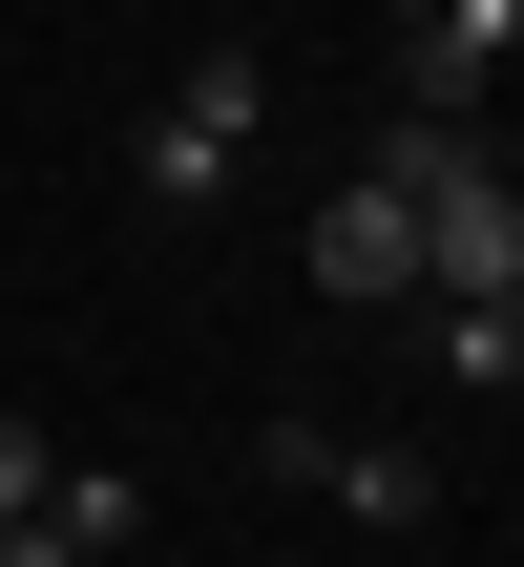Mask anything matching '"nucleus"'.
<instances>
[{"instance_id":"39448f33","label":"nucleus","mask_w":524,"mask_h":567,"mask_svg":"<svg viewBox=\"0 0 524 567\" xmlns=\"http://www.w3.org/2000/svg\"><path fill=\"white\" fill-rule=\"evenodd\" d=\"M420 358H441L462 400H504L524 379V295H420Z\"/></svg>"},{"instance_id":"0eeeda50","label":"nucleus","mask_w":524,"mask_h":567,"mask_svg":"<svg viewBox=\"0 0 524 567\" xmlns=\"http://www.w3.org/2000/svg\"><path fill=\"white\" fill-rule=\"evenodd\" d=\"M0 567H84V547H63V526H42V505H21V526H0Z\"/></svg>"},{"instance_id":"6e6552de","label":"nucleus","mask_w":524,"mask_h":567,"mask_svg":"<svg viewBox=\"0 0 524 567\" xmlns=\"http://www.w3.org/2000/svg\"><path fill=\"white\" fill-rule=\"evenodd\" d=\"M399 21H420V0H399Z\"/></svg>"},{"instance_id":"f257e3e1","label":"nucleus","mask_w":524,"mask_h":567,"mask_svg":"<svg viewBox=\"0 0 524 567\" xmlns=\"http://www.w3.org/2000/svg\"><path fill=\"white\" fill-rule=\"evenodd\" d=\"M252 126H273V63H189V84L147 105V210H231Z\"/></svg>"},{"instance_id":"20e7f679","label":"nucleus","mask_w":524,"mask_h":567,"mask_svg":"<svg viewBox=\"0 0 524 567\" xmlns=\"http://www.w3.org/2000/svg\"><path fill=\"white\" fill-rule=\"evenodd\" d=\"M504 63H524V0H420L399 21V105H483Z\"/></svg>"},{"instance_id":"423d86ee","label":"nucleus","mask_w":524,"mask_h":567,"mask_svg":"<svg viewBox=\"0 0 524 567\" xmlns=\"http://www.w3.org/2000/svg\"><path fill=\"white\" fill-rule=\"evenodd\" d=\"M42 484H63V442H42V421H21V400H0V526H21V505H42Z\"/></svg>"},{"instance_id":"f03ea898","label":"nucleus","mask_w":524,"mask_h":567,"mask_svg":"<svg viewBox=\"0 0 524 567\" xmlns=\"http://www.w3.org/2000/svg\"><path fill=\"white\" fill-rule=\"evenodd\" d=\"M294 274H315L336 316H420V210H399L378 168H336V210L294 231Z\"/></svg>"},{"instance_id":"7ed1b4c3","label":"nucleus","mask_w":524,"mask_h":567,"mask_svg":"<svg viewBox=\"0 0 524 567\" xmlns=\"http://www.w3.org/2000/svg\"><path fill=\"white\" fill-rule=\"evenodd\" d=\"M252 463H273V484H315V505H357V526H441V463H420V442H336V421H273Z\"/></svg>"}]
</instances>
